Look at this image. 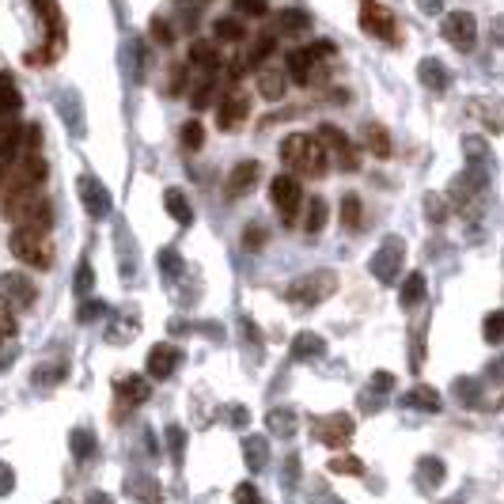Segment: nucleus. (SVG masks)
I'll list each match as a JSON object with an SVG mask.
<instances>
[{
    "label": "nucleus",
    "mask_w": 504,
    "mask_h": 504,
    "mask_svg": "<svg viewBox=\"0 0 504 504\" xmlns=\"http://www.w3.org/2000/svg\"><path fill=\"white\" fill-rule=\"evenodd\" d=\"M281 163L300 178H323L330 167V152L311 133H292L281 141Z\"/></svg>",
    "instance_id": "f257e3e1"
},
{
    "label": "nucleus",
    "mask_w": 504,
    "mask_h": 504,
    "mask_svg": "<svg viewBox=\"0 0 504 504\" xmlns=\"http://www.w3.org/2000/svg\"><path fill=\"white\" fill-rule=\"evenodd\" d=\"M4 216L15 228H46L49 231V224H54V209H49L42 187L4 194Z\"/></svg>",
    "instance_id": "f03ea898"
},
{
    "label": "nucleus",
    "mask_w": 504,
    "mask_h": 504,
    "mask_svg": "<svg viewBox=\"0 0 504 504\" xmlns=\"http://www.w3.org/2000/svg\"><path fill=\"white\" fill-rule=\"evenodd\" d=\"M8 247L23 265H35V270H49L54 265V243H49L46 228H12Z\"/></svg>",
    "instance_id": "7ed1b4c3"
},
{
    "label": "nucleus",
    "mask_w": 504,
    "mask_h": 504,
    "mask_svg": "<svg viewBox=\"0 0 504 504\" xmlns=\"http://www.w3.org/2000/svg\"><path fill=\"white\" fill-rule=\"evenodd\" d=\"M334 292H338V274L334 270H315V274H304L289 284V300L300 308H318Z\"/></svg>",
    "instance_id": "20e7f679"
},
{
    "label": "nucleus",
    "mask_w": 504,
    "mask_h": 504,
    "mask_svg": "<svg viewBox=\"0 0 504 504\" xmlns=\"http://www.w3.org/2000/svg\"><path fill=\"white\" fill-rule=\"evenodd\" d=\"M402 262H406V243H402L398 235H387V239L376 247V255H372V262H368V270H372V277L379 284H395L402 277Z\"/></svg>",
    "instance_id": "39448f33"
},
{
    "label": "nucleus",
    "mask_w": 504,
    "mask_h": 504,
    "mask_svg": "<svg viewBox=\"0 0 504 504\" xmlns=\"http://www.w3.org/2000/svg\"><path fill=\"white\" fill-rule=\"evenodd\" d=\"M270 201H274V209L281 213L284 224H292L296 216H300V209L308 205V201H304V187L296 182V175H277L270 182Z\"/></svg>",
    "instance_id": "423d86ee"
},
{
    "label": "nucleus",
    "mask_w": 504,
    "mask_h": 504,
    "mask_svg": "<svg viewBox=\"0 0 504 504\" xmlns=\"http://www.w3.org/2000/svg\"><path fill=\"white\" fill-rule=\"evenodd\" d=\"M482 190H485V178H482V171H474V167H470V171H463V175L451 178L448 197H451V205H456L459 213L474 216L478 201H482Z\"/></svg>",
    "instance_id": "0eeeda50"
},
{
    "label": "nucleus",
    "mask_w": 504,
    "mask_h": 504,
    "mask_svg": "<svg viewBox=\"0 0 504 504\" xmlns=\"http://www.w3.org/2000/svg\"><path fill=\"white\" fill-rule=\"evenodd\" d=\"M247 114H250V95L231 83V88L216 99V126H221L224 133H235L247 122Z\"/></svg>",
    "instance_id": "6e6552de"
},
{
    "label": "nucleus",
    "mask_w": 504,
    "mask_h": 504,
    "mask_svg": "<svg viewBox=\"0 0 504 504\" xmlns=\"http://www.w3.org/2000/svg\"><path fill=\"white\" fill-rule=\"evenodd\" d=\"M23 137H27L23 122H15V117H4V122H0V187H4V178L12 175L15 160L23 156Z\"/></svg>",
    "instance_id": "1a4fd4ad"
},
{
    "label": "nucleus",
    "mask_w": 504,
    "mask_h": 504,
    "mask_svg": "<svg viewBox=\"0 0 504 504\" xmlns=\"http://www.w3.org/2000/svg\"><path fill=\"white\" fill-rule=\"evenodd\" d=\"M440 35H444L448 46H456L459 54H466V49H474V42H478V23H474V15L463 12V8L448 12L444 23H440Z\"/></svg>",
    "instance_id": "9d476101"
},
{
    "label": "nucleus",
    "mask_w": 504,
    "mask_h": 504,
    "mask_svg": "<svg viewBox=\"0 0 504 504\" xmlns=\"http://www.w3.org/2000/svg\"><path fill=\"white\" fill-rule=\"evenodd\" d=\"M361 27H364V35H372V39L398 42L395 15H391V8H383L379 0H361Z\"/></svg>",
    "instance_id": "9b49d317"
},
{
    "label": "nucleus",
    "mask_w": 504,
    "mask_h": 504,
    "mask_svg": "<svg viewBox=\"0 0 504 504\" xmlns=\"http://www.w3.org/2000/svg\"><path fill=\"white\" fill-rule=\"evenodd\" d=\"M318 141H323V148L330 152V163H338L342 171H357L361 167V156H357V148H352V141L345 137V133L338 126H318L315 133Z\"/></svg>",
    "instance_id": "f8f14e48"
},
{
    "label": "nucleus",
    "mask_w": 504,
    "mask_h": 504,
    "mask_svg": "<svg viewBox=\"0 0 504 504\" xmlns=\"http://www.w3.org/2000/svg\"><path fill=\"white\" fill-rule=\"evenodd\" d=\"M352 432H357V425H352L349 413H326V417H318V421H315V440L334 448V451L349 448L352 444Z\"/></svg>",
    "instance_id": "ddd939ff"
},
{
    "label": "nucleus",
    "mask_w": 504,
    "mask_h": 504,
    "mask_svg": "<svg viewBox=\"0 0 504 504\" xmlns=\"http://www.w3.org/2000/svg\"><path fill=\"white\" fill-rule=\"evenodd\" d=\"M80 201H83V209H88L91 221H103V216L110 213V190L95 175H80Z\"/></svg>",
    "instance_id": "4468645a"
},
{
    "label": "nucleus",
    "mask_w": 504,
    "mask_h": 504,
    "mask_svg": "<svg viewBox=\"0 0 504 504\" xmlns=\"http://www.w3.org/2000/svg\"><path fill=\"white\" fill-rule=\"evenodd\" d=\"M262 178V167H258V160H243V163H235L231 167V175H228V182H224V194H228V201H239V197H247L250 190H255V182Z\"/></svg>",
    "instance_id": "2eb2a0df"
},
{
    "label": "nucleus",
    "mask_w": 504,
    "mask_h": 504,
    "mask_svg": "<svg viewBox=\"0 0 504 504\" xmlns=\"http://www.w3.org/2000/svg\"><path fill=\"white\" fill-rule=\"evenodd\" d=\"M144 368H148V376L152 379H171L182 368V349L178 345H156L152 352H148Z\"/></svg>",
    "instance_id": "dca6fc26"
},
{
    "label": "nucleus",
    "mask_w": 504,
    "mask_h": 504,
    "mask_svg": "<svg viewBox=\"0 0 504 504\" xmlns=\"http://www.w3.org/2000/svg\"><path fill=\"white\" fill-rule=\"evenodd\" d=\"M255 76H258V91L265 103H281L284 91H289V69L284 65H262Z\"/></svg>",
    "instance_id": "f3484780"
},
{
    "label": "nucleus",
    "mask_w": 504,
    "mask_h": 504,
    "mask_svg": "<svg viewBox=\"0 0 504 504\" xmlns=\"http://www.w3.org/2000/svg\"><path fill=\"white\" fill-rule=\"evenodd\" d=\"M30 4H35L39 20H42L46 30H49V49H54V54H61V49H65V15H61V8H57V0H30Z\"/></svg>",
    "instance_id": "a211bd4d"
},
{
    "label": "nucleus",
    "mask_w": 504,
    "mask_h": 504,
    "mask_svg": "<svg viewBox=\"0 0 504 504\" xmlns=\"http://www.w3.org/2000/svg\"><path fill=\"white\" fill-rule=\"evenodd\" d=\"M0 292H4L15 308H35V300H39V289L23 274H0Z\"/></svg>",
    "instance_id": "6ab92c4d"
},
{
    "label": "nucleus",
    "mask_w": 504,
    "mask_h": 504,
    "mask_svg": "<svg viewBox=\"0 0 504 504\" xmlns=\"http://www.w3.org/2000/svg\"><path fill=\"white\" fill-rule=\"evenodd\" d=\"M413 478H417V485H421L425 493H436L444 485V478H448V466H444V459H436V456H421L417 466H413Z\"/></svg>",
    "instance_id": "aec40b11"
},
{
    "label": "nucleus",
    "mask_w": 504,
    "mask_h": 504,
    "mask_svg": "<svg viewBox=\"0 0 504 504\" xmlns=\"http://www.w3.org/2000/svg\"><path fill=\"white\" fill-rule=\"evenodd\" d=\"M402 406L406 410H421V413H436V410H444V398L436 387H429V383H413V387L402 395Z\"/></svg>",
    "instance_id": "412c9836"
},
{
    "label": "nucleus",
    "mask_w": 504,
    "mask_h": 504,
    "mask_svg": "<svg viewBox=\"0 0 504 504\" xmlns=\"http://www.w3.org/2000/svg\"><path fill=\"white\" fill-rule=\"evenodd\" d=\"M292 357L296 361H318V357H326V338H323V334H315V330H300L296 338H292Z\"/></svg>",
    "instance_id": "4be33fe9"
},
{
    "label": "nucleus",
    "mask_w": 504,
    "mask_h": 504,
    "mask_svg": "<svg viewBox=\"0 0 504 504\" xmlns=\"http://www.w3.org/2000/svg\"><path fill=\"white\" fill-rule=\"evenodd\" d=\"M216 46H221V42H209V39L190 42V57H187V65H190V69L216 73V69H221V54H216Z\"/></svg>",
    "instance_id": "5701e85b"
},
{
    "label": "nucleus",
    "mask_w": 504,
    "mask_h": 504,
    "mask_svg": "<svg viewBox=\"0 0 504 504\" xmlns=\"http://www.w3.org/2000/svg\"><path fill=\"white\" fill-rule=\"evenodd\" d=\"M417 80H421L429 91H448L451 88V73L444 69V61H436V57H425L421 65H417Z\"/></svg>",
    "instance_id": "b1692460"
},
{
    "label": "nucleus",
    "mask_w": 504,
    "mask_h": 504,
    "mask_svg": "<svg viewBox=\"0 0 504 504\" xmlns=\"http://www.w3.org/2000/svg\"><path fill=\"white\" fill-rule=\"evenodd\" d=\"M361 137H364V148L372 152L376 160H387L391 156V133L383 129L379 122H368L364 129H361Z\"/></svg>",
    "instance_id": "393cba45"
},
{
    "label": "nucleus",
    "mask_w": 504,
    "mask_h": 504,
    "mask_svg": "<svg viewBox=\"0 0 504 504\" xmlns=\"http://www.w3.org/2000/svg\"><path fill=\"white\" fill-rule=\"evenodd\" d=\"M265 429H270L274 436H296L300 417H296L292 406H274L270 413H265Z\"/></svg>",
    "instance_id": "a878e982"
},
{
    "label": "nucleus",
    "mask_w": 504,
    "mask_h": 504,
    "mask_svg": "<svg viewBox=\"0 0 504 504\" xmlns=\"http://www.w3.org/2000/svg\"><path fill=\"white\" fill-rule=\"evenodd\" d=\"M114 387H117V398L122 402H148L152 398V383H148L144 376H122Z\"/></svg>",
    "instance_id": "bb28decb"
},
{
    "label": "nucleus",
    "mask_w": 504,
    "mask_h": 504,
    "mask_svg": "<svg viewBox=\"0 0 504 504\" xmlns=\"http://www.w3.org/2000/svg\"><path fill=\"white\" fill-rule=\"evenodd\" d=\"M243 459L255 474L265 470V463H270V444H265V436H243Z\"/></svg>",
    "instance_id": "cd10ccee"
},
{
    "label": "nucleus",
    "mask_w": 504,
    "mask_h": 504,
    "mask_svg": "<svg viewBox=\"0 0 504 504\" xmlns=\"http://www.w3.org/2000/svg\"><path fill=\"white\" fill-rule=\"evenodd\" d=\"M163 205H167V213H171L175 216V224H182V228H187V224H194V209H190V201H187V194H182V190H163Z\"/></svg>",
    "instance_id": "c85d7f7f"
},
{
    "label": "nucleus",
    "mask_w": 504,
    "mask_h": 504,
    "mask_svg": "<svg viewBox=\"0 0 504 504\" xmlns=\"http://www.w3.org/2000/svg\"><path fill=\"white\" fill-rule=\"evenodd\" d=\"M20 103H23V99H20V88H15L12 73H0V122L20 110Z\"/></svg>",
    "instance_id": "c756f323"
},
{
    "label": "nucleus",
    "mask_w": 504,
    "mask_h": 504,
    "mask_svg": "<svg viewBox=\"0 0 504 504\" xmlns=\"http://www.w3.org/2000/svg\"><path fill=\"white\" fill-rule=\"evenodd\" d=\"M326 216H330L326 201H323V197H311L308 205H304V231H308V235H318V231L326 228Z\"/></svg>",
    "instance_id": "7c9ffc66"
},
{
    "label": "nucleus",
    "mask_w": 504,
    "mask_h": 504,
    "mask_svg": "<svg viewBox=\"0 0 504 504\" xmlns=\"http://www.w3.org/2000/svg\"><path fill=\"white\" fill-rule=\"evenodd\" d=\"M425 300V274H410L398 289V304L402 308H417Z\"/></svg>",
    "instance_id": "2f4dec72"
},
{
    "label": "nucleus",
    "mask_w": 504,
    "mask_h": 504,
    "mask_svg": "<svg viewBox=\"0 0 504 504\" xmlns=\"http://www.w3.org/2000/svg\"><path fill=\"white\" fill-rule=\"evenodd\" d=\"M243 39H247V30L235 15H221V20L213 23V42H243Z\"/></svg>",
    "instance_id": "473e14b6"
},
{
    "label": "nucleus",
    "mask_w": 504,
    "mask_h": 504,
    "mask_svg": "<svg viewBox=\"0 0 504 504\" xmlns=\"http://www.w3.org/2000/svg\"><path fill=\"white\" fill-rule=\"evenodd\" d=\"M308 27H311V20H308V12H300V8H284L277 15V30H281V35H304Z\"/></svg>",
    "instance_id": "72a5a7b5"
},
{
    "label": "nucleus",
    "mask_w": 504,
    "mask_h": 504,
    "mask_svg": "<svg viewBox=\"0 0 504 504\" xmlns=\"http://www.w3.org/2000/svg\"><path fill=\"white\" fill-rule=\"evenodd\" d=\"M274 46H277V39L274 35H258L255 42H250V49H247V54H243V61L250 65V69H262V65H265V57H270L274 54Z\"/></svg>",
    "instance_id": "f704fd0d"
},
{
    "label": "nucleus",
    "mask_w": 504,
    "mask_h": 504,
    "mask_svg": "<svg viewBox=\"0 0 504 504\" xmlns=\"http://www.w3.org/2000/svg\"><path fill=\"white\" fill-rule=\"evenodd\" d=\"M342 224H345L349 231H357V228L364 224V205H361L357 194H345V197H342Z\"/></svg>",
    "instance_id": "c9c22d12"
},
{
    "label": "nucleus",
    "mask_w": 504,
    "mask_h": 504,
    "mask_svg": "<svg viewBox=\"0 0 504 504\" xmlns=\"http://www.w3.org/2000/svg\"><path fill=\"white\" fill-rule=\"evenodd\" d=\"M129 485V493L137 497V500H144V504H160V485H156V478H129L126 482Z\"/></svg>",
    "instance_id": "e433bc0d"
},
{
    "label": "nucleus",
    "mask_w": 504,
    "mask_h": 504,
    "mask_svg": "<svg viewBox=\"0 0 504 504\" xmlns=\"http://www.w3.org/2000/svg\"><path fill=\"white\" fill-rule=\"evenodd\" d=\"M69 448H73L76 459H91L95 448H99V444H95V432H91V429H76V432L69 436Z\"/></svg>",
    "instance_id": "4c0bfd02"
},
{
    "label": "nucleus",
    "mask_w": 504,
    "mask_h": 504,
    "mask_svg": "<svg viewBox=\"0 0 504 504\" xmlns=\"http://www.w3.org/2000/svg\"><path fill=\"white\" fill-rule=\"evenodd\" d=\"M15 330H20V318H15V304L0 292V338H15Z\"/></svg>",
    "instance_id": "58836bf2"
},
{
    "label": "nucleus",
    "mask_w": 504,
    "mask_h": 504,
    "mask_svg": "<svg viewBox=\"0 0 504 504\" xmlns=\"http://www.w3.org/2000/svg\"><path fill=\"white\" fill-rule=\"evenodd\" d=\"M482 334H485V342H490V345H504V311L485 315Z\"/></svg>",
    "instance_id": "ea45409f"
},
{
    "label": "nucleus",
    "mask_w": 504,
    "mask_h": 504,
    "mask_svg": "<svg viewBox=\"0 0 504 504\" xmlns=\"http://www.w3.org/2000/svg\"><path fill=\"white\" fill-rule=\"evenodd\" d=\"M330 474H349V478H361L364 474V463L357 456H334L330 459Z\"/></svg>",
    "instance_id": "a19ab883"
},
{
    "label": "nucleus",
    "mask_w": 504,
    "mask_h": 504,
    "mask_svg": "<svg viewBox=\"0 0 504 504\" xmlns=\"http://www.w3.org/2000/svg\"><path fill=\"white\" fill-rule=\"evenodd\" d=\"M201 144H205V129H201V122L182 126V148H187V152H197Z\"/></svg>",
    "instance_id": "79ce46f5"
},
{
    "label": "nucleus",
    "mask_w": 504,
    "mask_h": 504,
    "mask_svg": "<svg viewBox=\"0 0 504 504\" xmlns=\"http://www.w3.org/2000/svg\"><path fill=\"white\" fill-rule=\"evenodd\" d=\"M456 398L463 402V406H478V398H482V387L474 379H456Z\"/></svg>",
    "instance_id": "37998d69"
},
{
    "label": "nucleus",
    "mask_w": 504,
    "mask_h": 504,
    "mask_svg": "<svg viewBox=\"0 0 504 504\" xmlns=\"http://www.w3.org/2000/svg\"><path fill=\"white\" fill-rule=\"evenodd\" d=\"M425 213H429V224H444L448 201H444L440 194H425Z\"/></svg>",
    "instance_id": "c03bdc74"
},
{
    "label": "nucleus",
    "mask_w": 504,
    "mask_h": 504,
    "mask_svg": "<svg viewBox=\"0 0 504 504\" xmlns=\"http://www.w3.org/2000/svg\"><path fill=\"white\" fill-rule=\"evenodd\" d=\"M463 152H466L470 163H485V160H490V148H485L482 137H463Z\"/></svg>",
    "instance_id": "a18cd8bd"
},
{
    "label": "nucleus",
    "mask_w": 504,
    "mask_h": 504,
    "mask_svg": "<svg viewBox=\"0 0 504 504\" xmlns=\"http://www.w3.org/2000/svg\"><path fill=\"white\" fill-rule=\"evenodd\" d=\"M231 497H235V504H265L255 482H239V485H235V493H231Z\"/></svg>",
    "instance_id": "49530a36"
},
{
    "label": "nucleus",
    "mask_w": 504,
    "mask_h": 504,
    "mask_svg": "<svg viewBox=\"0 0 504 504\" xmlns=\"http://www.w3.org/2000/svg\"><path fill=\"white\" fill-rule=\"evenodd\" d=\"M235 12L250 15V20H262V15L270 12V0H235Z\"/></svg>",
    "instance_id": "de8ad7c7"
},
{
    "label": "nucleus",
    "mask_w": 504,
    "mask_h": 504,
    "mask_svg": "<svg viewBox=\"0 0 504 504\" xmlns=\"http://www.w3.org/2000/svg\"><path fill=\"white\" fill-rule=\"evenodd\" d=\"M160 270H167V274H178L182 270V258H178V250H160Z\"/></svg>",
    "instance_id": "09e8293b"
},
{
    "label": "nucleus",
    "mask_w": 504,
    "mask_h": 504,
    "mask_svg": "<svg viewBox=\"0 0 504 504\" xmlns=\"http://www.w3.org/2000/svg\"><path fill=\"white\" fill-rule=\"evenodd\" d=\"M107 311H110L107 304L91 300V304H83V308H80V323H95V318H99V315H107Z\"/></svg>",
    "instance_id": "8fccbe9b"
},
{
    "label": "nucleus",
    "mask_w": 504,
    "mask_h": 504,
    "mask_svg": "<svg viewBox=\"0 0 504 504\" xmlns=\"http://www.w3.org/2000/svg\"><path fill=\"white\" fill-rule=\"evenodd\" d=\"M15 490V470L8 463H0V497H8Z\"/></svg>",
    "instance_id": "3c124183"
},
{
    "label": "nucleus",
    "mask_w": 504,
    "mask_h": 504,
    "mask_svg": "<svg viewBox=\"0 0 504 504\" xmlns=\"http://www.w3.org/2000/svg\"><path fill=\"white\" fill-rule=\"evenodd\" d=\"M91 265L88 262H80V274H76V292H91Z\"/></svg>",
    "instance_id": "603ef678"
},
{
    "label": "nucleus",
    "mask_w": 504,
    "mask_h": 504,
    "mask_svg": "<svg viewBox=\"0 0 504 504\" xmlns=\"http://www.w3.org/2000/svg\"><path fill=\"white\" fill-rule=\"evenodd\" d=\"M152 39L163 42V46L171 42V39H175V35H171V23H167V20H152Z\"/></svg>",
    "instance_id": "864d4df0"
},
{
    "label": "nucleus",
    "mask_w": 504,
    "mask_h": 504,
    "mask_svg": "<svg viewBox=\"0 0 504 504\" xmlns=\"http://www.w3.org/2000/svg\"><path fill=\"white\" fill-rule=\"evenodd\" d=\"M167 440H171V456H175V463L182 459V444H187V432H182V429H171V432H167Z\"/></svg>",
    "instance_id": "5fc2aeb1"
},
{
    "label": "nucleus",
    "mask_w": 504,
    "mask_h": 504,
    "mask_svg": "<svg viewBox=\"0 0 504 504\" xmlns=\"http://www.w3.org/2000/svg\"><path fill=\"white\" fill-rule=\"evenodd\" d=\"M372 387L387 395V391L395 387V376H391V372H376V376H372Z\"/></svg>",
    "instance_id": "6e6d98bb"
},
{
    "label": "nucleus",
    "mask_w": 504,
    "mask_h": 504,
    "mask_svg": "<svg viewBox=\"0 0 504 504\" xmlns=\"http://www.w3.org/2000/svg\"><path fill=\"white\" fill-rule=\"evenodd\" d=\"M243 239H247V247H250V250H258V247L265 243V231H262V228H247Z\"/></svg>",
    "instance_id": "4d7b16f0"
},
{
    "label": "nucleus",
    "mask_w": 504,
    "mask_h": 504,
    "mask_svg": "<svg viewBox=\"0 0 504 504\" xmlns=\"http://www.w3.org/2000/svg\"><path fill=\"white\" fill-rule=\"evenodd\" d=\"M243 334H247V342H250V345H262V330H258L255 323H250V318H243Z\"/></svg>",
    "instance_id": "13d9d810"
},
{
    "label": "nucleus",
    "mask_w": 504,
    "mask_h": 504,
    "mask_svg": "<svg viewBox=\"0 0 504 504\" xmlns=\"http://www.w3.org/2000/svg\"><path fill=\"white\" fill-rule=\"evenodd\" d=\"M417 8H421L425 15H440L444 4H440V0H417Z\"/></svg>",
    "instance_id": "bf43d9fd"
},
{
    "label": "nucleus",
    "mask_w": 504,
    "mask_h": 504,
    "mask_svg": "<svg viewBox=\"0 0 504 504\" xmlns=\"http://www.w3.org/2000/svg\"><path fill=\"white\" fill-rule=\"evenodd\" d=\"M247 417H250V413H247L243 406H231V421H235V425H247Z\"/></svg>",
    "instance_id": "052dcab7"
},
{
    "label": "nucleus",
    "mask_w": 504,
    "mask_h": 504,
    "mask_svg": "<svg viewBox=\"0 0 504 504\" xmlns=\"http://www.w3.org/2000/svg\"><path fill=\"white\" fill-rule=\"evenodd\" d=\"M88 504H114V497H107V493H88Z\"/></svg>",
    "instance_id": "680f3d73"
},
{
    "label": "nucleus",
    "mask_w": 504,
    "mask_h": 504,
    "mask_svg": "<svg viewBox=\"0 0 504 504\" xmlns=\"http://www.w3.org/2000/svg\"><path fill=\"white\" fill-rule=\"evenodd\" d=\"M497 46H504V20H497Z\"/></svg>",
    "instance_id": "e2e57ef3"
},
{
    "label": "nucleus",
    "mask_w": 504,
    "mask_h": 504,
    "mask_svg": "<svg viewBox=\"0 0 504 504\" xmlns=\"http://www.w3.org/2000/svg\"><path fill=\"white\" fill-rule=\"evenodd\" d=\"M182 4H190V0H182ZM197 4H205V0H197Z\"/></svg>",
    "instance_id": "0e129e2a"
},
{
    "label": "nucleus",
    "mask_w": 504,
    "mask_h": 504,
    "mask_svg": "<svg viewBox=\"0 0 504 504\" xmlns=\"http://www.w3.org/2000/svg\"><path fill=\"white\" fill-rule=\"evenodd\" d=\"M451 504H459V500H451Z\"/></svg>",
    "instance_id": "69168bd1"
},
{
    "label": "nucleus",
    "mask_w": 504,
    "mask_h": 504,
    "mask_svg": "<svg viewBox=\"0 0 504 504\" xmlns=\"http://www.w3.org/2000/svg\"><path fill=\"white\" fill-rule=\"evenodd\" d=\"M57 504H65V500H57Z\"/></svg>",
    "instance_id": "338daca9"
}]
</instances>
